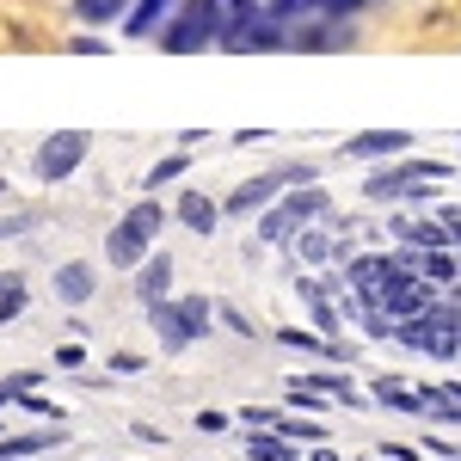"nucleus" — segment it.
<instances>
[{"mask_svg":"<svg viewBox=\"0 0 461 461\" xmlns=\"http://www.w3.org/2000/svg\"><path fill=\"white\" fill-rule=\"evenodd\" d=\"M430 178H456V160H388L363 178V197L369 203H430Z\"/></svg>","mask_w":461,"mask_h":461,"instance_id":"obj_1","label":"nucleus"},{"mask_svg":"<svg viewBox=\"0 0 461 461\" xmlns=\"http://www.w3.org/2000/svg\"><path fill=\"white\" fill-rule=\"evenodd\" d=\"M215 302L210 295H173V302H154L148 308V326H154V339H160V351L178 357V351H191L197 339H210L215 326Z\"/></svg>","mask_w":461,"mask_h":461,"instance_id":"obj_2","label":"nucleus"},{"mask_svg":"<svg viewBox=\"0 0 461 461\" xmlns=\"http://www.w3.org/2000/svg\"><path fill=\"white\" fill-rule=\"evenodd\" d=\"M326 215H332V197H326L320 185H289L284 197L258 215V240H271V247H295V234L314 228V221H326Z\"/></svg>","mask_w":461,"mask_h":461,"instance_id":"obj_3","label":"nucleus"},{"mask_svg":"<svg viewBox=\"0 0 461 461\" xmlns=\"http://www.w3.org/2000/svg\"><path fill=\"white\" fill-rule=\"evenodd\" d=\"M314 160H284V167H271V173H252V178H240L228 197H221V210L228 215H265L277 197H284L289 185H314Z\"/></svg>","mask_w":461,"mask_h":461,"instance_id":"obj_4","label":"nucleus"},{"mask_svg":"<svg viewBox=\"0 0 461 461\" xmlns=\"http://www.w3.org/2000/svg\"><path fill=\"white\" fill-rule=\"evenodd\" d=\"M167 56H197V50H215V19L210 0H178V13L167 19V32L154 37Z\"/></svg>","mask_w":461,"mask_h":461,"instance_id":"obj_5","label":"nucleus"},{"mask_svg":"<svg viewBox=\"0 0 461 461\" xmlns=\"http://www.w3.org/2000/svg\"><path fill=\"white\" fill-rule=\"evenodd\" d=\"M86 148H93V136H86V130H50V136L37 142V154H32V173L43 178V185H62V178L80 173Z\"/></svg>","mask_w":461,"mask_h":461,"instance_id":"obj_6","label":"nucleus"},{"mask_svg":"<svg viewBox=\"0 0 461 461\" xmlns=\"http://www.w3.org/2000/svg\"><path fill=\"white\" fill-rule=\"evenodd\" d=\"M221 50H228V56H271V50H289V25L271 13V6H258V19L240 25Z\"/></svg>","mask_w":461,"mask_h":461,"instance_id":"obj_7","label":"nucleus"},{"mask_svg":"<svg viewBox=\"0 0 461 461\" xmlns=\"http://www.w3.org/2000/svg\"><path fill=\"white\" fill-rule=\"evenodd\" d=\"M357 32L351 19H302V25H289V50H302V56H332V50H351Z\"/></svg>","mask_w":461,"mask_h":461,"instance_id":"obj_8","label":"nucleus"},{"mask_svg":"<svg viewBox=\"0 0 461 461\" xmlns=\"http://www.w3.org/2000/svg\"><path fill=\"white\" fill-rule=\"evenodd\" d=\"M406 148H412V130H363V136H351L339 154H345V160H400Z\"/></svg>","mask_w":461,"mask_h":461,"instance_id":"obj_9","label":"nucleus"},{"mask_svg":"<svg viewBox=\"0 0 461 461\" xmlns=\"http://www.w3.org/2000/svg\"><path fill=\"white\" fill-rule=\"evenodd\" d=\"M136 302H142V308L173 302V258H167V252H148V265L136 271Z\"/></svg>","mask_w":461,"mask_h":461,"instance_id":"obj_10","label":"nucleus"},{"mask_svg":"<svg viewBox=\"0 0 461 461\" xmlns=\"http://www.w3.org/2000/svg\"><path fill=\"white\" fill-rule=\"evenodd\" d=\"M295 258H302V265L345 258V240H339V228H332V221H314V228H302V234H295Z\"/></svg>","mask_w":461,"mask_h":461,"instance_id":"obj_11","label":"nucleus"},{"mask_svg":"<svg viewBox=\"0 0 461 461\" xmlns=\"http://www.w3.org/2000/svg\"><path fill=\"white\" fill-rule=\"evenodd\" d=\"M105 265H111V271H142V265H148V240H142V234H130V228L117 221V228L105 234Z\"/></svg>","mask_w":461,"mask_h":461,"instance_id":"obj_12","label":"nucleus"},{"mask_svg":"<svg viewBox=\"0 0 461 461\" xmlns=\"http://www.w3.org/2000/svg\"><path fill=\"white\" fill-rule=\"evenodd\" d=\"M62 443H68V425H43V430H25V437H0V461L43 456V449H62Z\"/></svg>","mask_w":461,"mask_h":461,"instance_id":"obj_13","label":"nucleus"},{"mask_svg":"<svg viewBox=\"0 0 461 461\" xmlns=\"http://www.w3.org/2000/svg\"><path fill=\"white\" fill-rule=\"evenodd\" d=\"M173 13H178V0H136L130 19H123V32H130V37H160Z\"/></svg>","mask_w":461,"mask_h":461,"instance_id":"obj_14","label":"nucleus"},{"mask_svg":"<svg viewBox=\"0 0 461 461\" xmlns=\"http://www.w3.org/2000/svg\"><path fill=\"white\" fill-rule=\"evenodd\" d=\"M93 289H99V277H93V265H86V258H68V265L56 271V295H62L68 308L93 302Z\"/></svg>","mask_w":461,"mask_h":461,"instance_id":"obj_15","label":"nucleus"},{"mask_svg":"<svg viewBox=\"0 0 461 461\" xmlns=\"http://www.w3.org/2000/svg\"><path fill=\"white\" fill-rule=\"evenodd\" d=\"M210 19H215V50H221L240 25L258 19V0H210Z\"/></svg>","mask_w":461,"mask_h":461,"instance_id":"obj_16","label":"nucleus"},{"mask_svg":"<svg viewBox=\"0 0 461 461\" xmlns=\"http://www.w3.org/2000/svg\"><path fill=\"white\" fill-rule=\"evenodd\" d=\"M221 215H228V210H221L215 197H203V191H185V197H178V221H185L191 234H215Z\"/></svg>","mask_w":461,"mask_h":461,"instance_id":"obj_17","label":"nucleus"},{"mask_svg":"<svg viewBox=\"0 0 461 461\" xmlns=\"http://www.w3.org/2000/svg\"><path fill=\"white\" fill-rule=\"evenodd\" d=\"M419 277L437 289H456L461 284V252L456 247H437V252H419Z\"/></svg>","mask_w":461,"mask_h":461,"instance_id":"obj_18","label":"nucleus"},{"mask_svg":"<svg viewBox=\"0 0 461 461\" xmlns=\"http://www.w3.org/2000/svg\"><path fill=\"white\" fill-rule=\"evenodd\" d=\"M375 400L382 406H393V412H425V400H419V388H406V382H393V375H375Z\"/></svg>","mask_w":461,"mask_h":461,"instance_id":"obj_19","label":"nucleus"},{"mask_svg":"<svg viewBox=\"0 0 461 461\" xmlns=\"http://www.w3.org/2000/svg\"><path fill=\"white\" fill-rule=\"evenodd\" d=\"M295 382H308V388L332 393L339 406H357V388H351V375H332V369H308V375H295Z\"/></svg>","mask_w":461,"mask_h":461,"instance_id":"obj_20","label":"nucleus"},{"mask_svg":"<svg viewBox=\"0 0 461 461\" xmlns=\"http://www.w3.org/2000/svg\"><path fill=\"white\" fill-rule=\"evenodd\" d=\"M130 6H136V0H74V13H80L86 25H111V19H130Z\"/></svg>","mask_w":461,"mask_h":461,"instance_id":"obj_21","label":"nucleus"},{"mask_svg":"<svg viewBox=\"0 0 461 461\" xmlns=\"http://www.w3.org/2000/svg\"><path fill=\"white\" fill-rule=\"evenodd\" d=\"M185 167H191V148H173V154H167V160H154V167H148L142 191H160V185H173V178L185 173Z\"/></svg>","mask_w":461,"mask_h":461,"instance_id":"obj_22","label":"nucleus"},{"mask_svg":"<svg viewBox=\"0 0 461 461\" xmlns=\"http://www.w3.org/2000/svg\"><path fill=\"white\" fill-rule=\"evenodd\" d=\"M277 345H284V351L326 357V345H332V339H326V332H302V326H284V332H277Z\"/></svg>","mask_w":461,"mask_h":461,"instance_id":"obj_23","label":"nucleus"},{"mask_svg":"<svg viewBox=\"0 0 461 461\" xmlns=\"http://www.w3.org/2000/svg\"><path fill=\"white\" fill-rule=\"evenodd\" d=\"M277 437H289V443H326V425H314V419H295V412H284V419H277Z\"/></svg>","mask_w":461,"mask_h":461,"instance_id":"obj_24","label":"nucleus"},{"mask_svg":"<svg viewBox=\"0 0 461 461\" xmlns=\"http://www.w3.org/2000/svg\"><path fill=\"white\" fill-rule=\"evenodd\" d=\"M271 13L284 25H302V19H320V0H271Z\"/></svg>","mask_w":461,"mask_h":461,"instance_id":"obj_25","label":"nucleus"},{"mask_svg":"<svg viewBox=\"0 0 461 461\" xmlns=\"http://www.w3.org/2000/svg\"><path fill=\"white\" fill-rule=\"evenodd\" d=\"M32 228H37V215H32V210L0 215V240H19V234H32Z\"/></svg>","mask_w":461,"mask_h":461,"instance_id":"obj_26","label":"nucleus"},{"mask_svg":"<svg viewBox=\"0 0 461 461\" xmlns=\"http://www.w3.org/2000/svg\"><path fill=\"white\" fill-rule=\"evenodd\" d=\"M277 419L284 412H271V406H240V425H252V430H277Z\"/></svg>","mask_w":461,"mask_h":461,"instance_id":"obj_27","label":"nucleus"},{"mask_svg":"<svg viewBox=\"0 0 461 461\" xmlns=\"http://www.w3.org/2000/svg\"><path fill=\"white\" fill-rule=\"evenodd\" d=\"M191 425L203 430V437H221V430L234 425V419H228V412H215V406H203V412H197V419H191Z\"/></svg>","mask_w":461,"mask_h":461,"instance_id":"obj_28","label":"nucleus"},{"mask_svg":"<svg viewBox=\"0 0 461 461\" xmlns=\"http://www.w3.org/2000/svg\"><path fill=\"white\" fill-rule=\"evenodd\" d=\"M363 6H369V0H320V19H351Z\"/></svg>","mask_w":461,"mask_h":461,"instance_id":"obj_29","label":"nucleus"},{"mask_svg":"<svg viewBox=\"0 0 461 461\" xmlns=\"http://www.w3.org/2000/svg\"><path fill=\"white\" fill-rule=\"evenodd\" d=\"M37 382H43V375H37V369H13V375H6V388H13V393H32Z\"/></svg>","mask_w":461,"mask_h":461,"instance_id":"obj_30","label":"nucleus"},{"mask_svg":"<svg viewBox=\"0 0 461 461\" xmlns=\"http://www.w3.org/2000/svg\"><path fill=\"white\" fill-rule=\"evenodd\" d=\"M215 320H221V326H234V332H240V339H247V332H252V320L240 314V308H215Z\"/></svg>","mask_w":461,"mask_h":461,"instance_id":"obj_31","label":"nucleus"},{"mask_svg":"<svg viewBox=\"0 0 461 461\" xmlns=\"http://www.w3.org/2000/svg\"><path fill=\"white\" fill-rule=\"evenodd\" d=\"M19 308H25V289H6V295H0V326L19 314Z\"/></svg>","mask_w":461,"mask_h":461,"instance_id":"obj_32","label":"nucleus"},{"mask_svg":"<svg viewBox=\"0 0 461 461\" xmlns=\"http://www.w3.org/2000/svg\"><path fill=\"white\" fill-rule=\"evenodd\" d=\"M68 50H74V56H105V43H99V37H74Z\"/></svg>","mask_w":461,"mask_h":461,"instance_id":"obj_33","label":"nucleus"},{"mask_svg":"<svg viewBox=\"0 0 461 461\" xmlns=\"http://www.w3.org/2000/svg\"><path fill=\"white\" fill-rule=\"evenodd\" d=\"M56 363H62V369H80V363H86V351H80V345H62V351H56Z\"/></svg>","mask_w":461,"mask_h":461,"instance_id":"obj_34","label":"nucleus"},{"mask_svg":"<svg viewBox=\"0 0 461 461\" xmlns=\"http://www.w3.org/2000/svg\"><path fill=\"white\" fill-rule=\"evenodd\" d=\"M382 461H419V456H412V449H400V443H388V449H382Z\"/></svg>","mask_w":461,"mask_h":461,"instance_id":"obj_35","label":"nucleus"},{"mask_svg":"<svg viewBox=\"0 0 461 461\" xmlns=\"http://www.w3.org/2000/svg\"><path fill=\"white\" fill-rule=\"evenodd\" d=\"M13 400H19V393L6 388V382H0V412H6V406H13Z\"/></svg>","mask_w":461,"mask_h":461,"instance_id":"obj_36","label":"nucleus"},{"mask_svg":"<svg viewBox=\"0 0 461 461\" xmlns=\"http://www.w3.org/2000/svg\"><path fill=\"white\" fill-rule=\"evenodd\" d=\"M6 289H19V277H13V271H0V295H6Z\"/></svg>","mask_w":461,"mask_h":461,"instance_id":"obj_37","label":"nucleus"},{"mask_svg":"<svg viewBox=\"0 0 461 461\" xmlns=\"http://www.w3.org/2000/svg\"><path fill=\"white\" fill-rule=\"evenodd\" d=\"M314 461H339V456H332V449H326V443H314Z\"/></svg>","mask_w":461,"mask_h":461,"instance_id":"obj_38","label":"nucleus"},{"mask_svg":"<svg viewBox=\"0 0 461 461\" xmlns=\"http://www.w3.org/2000/svg\"><path fill=\"white\" fill-rule=\"evenodd\" d=\"M0 191H6V178H0Z\"/></svg>","mask_w":461,"mask_h":461,"instance_id":"obj_39","label":"nucleus"},{"mask_svg":"<svg viewBox=\"0 0 461 461\" xmlns=\"http://www.w3.org/2000/svg\"><path fill=\"white\" fill-rule=\"evenodd\" d=\"M93 461H105V456H93Z\"/></svg>","mask_w":461,"mask_h":461,"instance_id":"obj_40","label":"nucleus"}]
</instances>
